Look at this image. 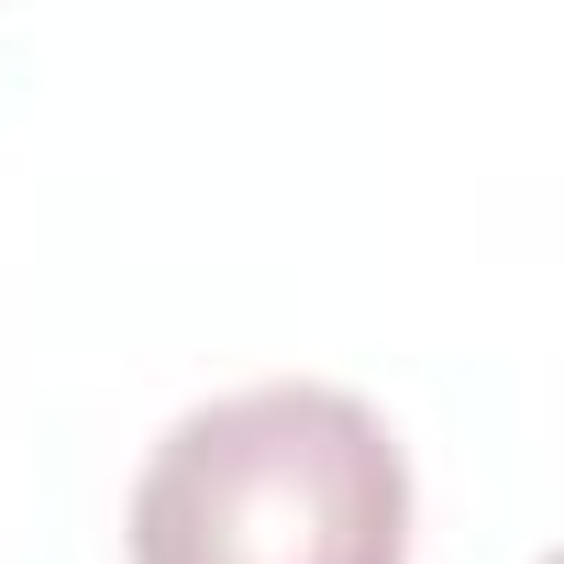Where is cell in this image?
<instances>
[{"label": "cell", "instance_id": "obj_1", "mask_svg": "<svg viewBox=\"0 0 564 564\" xmlns=\"http://www.w3.org/2000/svg\"><path fill=\"white\" fill-rule=\"evenodd\" d=\"M133 564H410V454L355 388H232L144 454Z\"/></svg>", "mask_w": 564, "mask_h": 564}]
</instances>
